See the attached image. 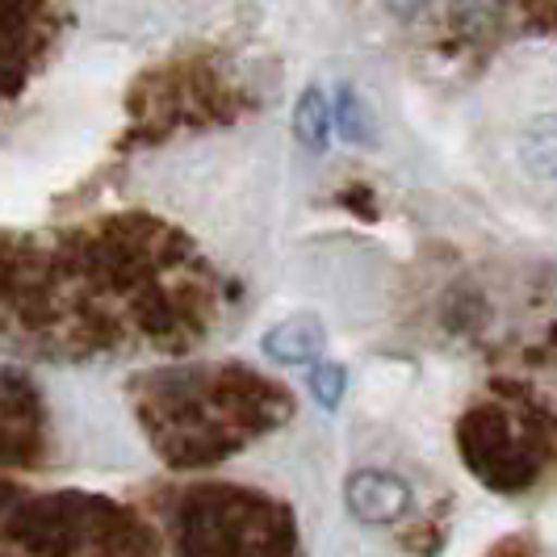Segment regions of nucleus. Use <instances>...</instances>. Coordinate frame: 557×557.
Masks as SVG:
<instances>
[{"instance_id": "obj_1", "label": "nucleus", "mask_w": 557, "mask_h": 557, "mask_svg": "<svg viewBox=\"0 0 557 557\" xmlns=\"http://www.w3.org/2000/svg\"><path fill=\"white\" fill-rule=\"evenodd\" d=\"M516 398L520 407H499V403L470 407L457 423L461 461L482 486L499 495L529 491L545 470V461L554 457L549 432L557 428V419L529 407V394H516Z\"/></svg>"}, {"instance_id": "obj_6", "label": "nucleus", "mask_w": 557, "mask_h": 557, "mask_svg": "<svg viewBox=\"0 0 557 557\" xmlns=\"http://www.w3.org/2000/svg\"><path fill=\"white\" fill-rule=\"evenodd\" d=\"M520 160L532 176L557 181V117H536L520 135Z\"/></svg>"}, {"instance_id": "obj_4", "label": "nucleus", "mask_w": 557, "mask_h": 557, "mask_svg": "<svg viewBox=\"0 0 557 557\" xmlns=\"http://www.w3.org/2000/svg\"><path fill=\"white\" fill-rule=\"evenodd\" d=\"M507 0H453L448 4V29L461 42H491L503 29Z\"/></svg>"}, {"instance_id": "obj_5", "label": "nucleus", "mask_w": 557, "mask_h": 557, "mask_svg": "<svg viewBox=\"0 0 557 557\" xmlns=\"http://www.w3.org/2000/svg\"><path fill=\"white\" fill-rule=\"evenodd\" d=\"M294 139L302 143L310 156L327 151V139H332V101L314 84H310L307 92L298 97V106H294Z\"/></svg>"}, {"instance_id": "obj_3", "label": "nucleus", "mask_w": 557, "mask_h": 557, "mask_svg": "<svg viewBox=\"0 0 557 557\" xmlns=\"http://www.w3.org/2000/svg\"><path fill=\"white\" fill-rule=\"evenodd\" d=\"M264 357L277 364H289V369H302V364H314L327 348V327L314 319V314H294V319H281L277 327H269L264 339H260Z\"/></svg>"}, {"instance_id": "obj_7", "label": "nucleus", "mask_w": 557, "mask_h": 557, "mask_svg": "<svg viewBox=\"0 0 557 557\" xmlns=\"http://www.w3.org/2000/svg\"><path fill=\"white\" fill-rule=\"evenodd\" d=\"M332 122L344 131V139L357 143V147H369L373 143V135H377V126H373V113H369V106H364L361 97H357V88H339L332 101Z\"/></svg>"}, {"instance_id": "obj_2", "label": "nucleus", "mask_w": 557, "mask_h": 557, "mask_svg": "<svg viewBox=\"0 0 557 557\" xmlns=\"http://www.w3.org/2000/svg\"><path fill=\"white\" fill-rule=\"evenodd\" d=\"M344 507L361 524H398L416 511V491L391 470H357L344 482Z\"/></svg>"}, {"instance_id": "obj_10", "label": "nucleus", "mask_w": 557, "mask_h": 557, "mask_svg": "<svg viewBox=\"0 0 557 557\" xmlns=\"http://www.w3.org/2000/svg\"><path fill=\"white\" fill-rule=\"evenodd\" d=\"M17 503H22V499H17V491H13L9 482H0V516H9Z\"/></svg>"}, {"instance_id": "obj_8", "label": "nucleus", "mask_w": 557, "mask_h": 557, "mask_svg": "<svg viewBox=\"0 0 557 557\" xmlns=\"http://www.w3.org/2000/svg\"><path fill=\"white\" fill-rule=\"evenodd\" d=\"M344 391H348V373H344V364L323 361L310 369V394H314V403H319L323 411H335V407L344 403Z\"/></svg>"}, {"instance_id": "obj_9", "label": "nucleus", "mask_w": 557, "mask_h": 557, "mask_svg": "<svg viewBox=\"0 0 557 557\" xmlns=\"http://www.w3.org/2000/svg\"><path fill=\"white\" fill-rule=\"evenodd\" d=\"M344 201L352 206V214H361V206H364V214H373V197H369V189H361V185H352V189L344 194Z\"/></svg>"}]
</instances>
